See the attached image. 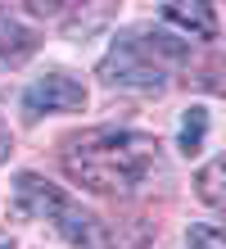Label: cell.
<instances>
[{"mask_svg": "<svg viewBox=\"0 0 226 249\" xmlns=\"http://www.w3.org/2000/svg\"><path fill=\"white\" fill-rule=\"evenodd\" d=\"M154 168H158V141L145 131H118V127L86 131L64 154V172L95 195H131Z\"/></svg>", "mask_w": 226, "mask_h": 249, "instance_id": "1", "label": "cell"}, {"mask_svg": "<svg viewBox=\"0 0 226 249\" xmlns=\"http://www.w3.org/2000/svg\"><path fill=\"white\" fill-rule=\"evenodd\" d=\"M100 77L109 86H122V91H140V95H158L163 86V68L149 64V54H140V46H136L131 36H122L118 46L100 59Z\"/></svg>", "mask_w": 226, "mask_h": 249, "instance_id": "2", "label": "cell"}, {"mask_svg": "<svg viewBox=\"0 0 226 249\" xmlns=\"http://www.w3.org/2000/svg\"><path fill=\"white\" fill-rule=\"evenodd\" d=\"M86 105V86L68 72H45L23 91V113L41 118V113H77Z\"/></svg>", "mask_w": 226, "mask_h": 249, "instance_id": "3", "label": "cell"}, {"mask_svg": "<svg viewBox=\"0 0 226 249\" xmlns=\"http://www.w3.org/2000/svg\"><path fill=\"white\" fill-rule=\"evenodd\" d=\"M68 195L59 186H50L45 177L36 172H18V181H14V217H32V222H54L59 213L68 209Z\"/></svg>", "mask_w": 226, "mask_h": 249, "instance_id": "4", "label": "cell"}, {"mask_svg": "<svg viewBox=\"0 0 226 249\" xmlns=\"http://www.w3.org/2000/svg\"><path fill=\"white\" fill-rule=\"evenodd\" d=\"M163 23L181 27V32L199 36V41H213L217 36V14L213 5H181V0H172V5H163Z\"/></svg>", "mask_w": 226, "mask_h": 249, "instance_id": "5", "label": "cell"}, {"mask_svg": "<svg viewBox=\"0 0 226 249\" xmlns=\"http://www.w3.org/2000/svg\"><path fill=\"white\" fill-rule=\"evenodd\" d=\"M90 249H149V222L127 217V222H100Z\"/></svg>", "mask_w": 226, "mask_h": 249, "instance_id": "6", "label": "cell"}, {"mask_svg": "<svg viewBox=\"0 0 226 249\" xmlns=\"http://www.w3.org/2000/svg\"><path fill=\"white\" fill-rule=\"evenodd\" d=\"M204 136H208V109L204 105H190L186 118H181V154H199L204 150Z\"/></svg>", "mask_w": 226, "mask_h": 249, "instance_id": "7", "label": "cell"}, {"mask_svg": "<svg viewBox=\"0 0 226 249\" xmlns=\"http://www.w3.org/2000/svg\"><path fill=\"white\" fill-rule=\"evenodd\" d=\"M222 177H226V163H222V159H213V163L199 168V177H194V186H199V199L213 204V209L222 204Z\"/></svg>", "mask_w": 226, "mask_h": 249, "instance_id": "8", "label": "cell"}, {"mask_svg": "<svg viewBox=\"0 0 226 249\" xmlns=\"http://www.w3.org/2000/svg\"><path fill=\"white\" fill-rule=\"evenodd\" d=\"M9 50H27V32L0 9V54H9Z\"/></svg>", "mask_w": 226, "mask_h": 249, "instance_id": "9", "label": "cell"}, {"mask_svg": "<svg viewBox=\"0 0 226 249\" xmlns=\"http://www.w3.org/2000/svg\"><path fill=\"white\" fill-rule=\"evenodd\" d=\"M190 249H226L222 227H213V222H194V227H190Z\"/></svg>", "mask_w": 226, "mask_h": 249, "instance_id": "10", "label": "cell"}, {"mask_svg": "<svg viewBox=\"0 0 226 249\" xmlns=\"http://www.w3.org/2000/svg\"><path fill=\"white\" fill-rule=\"evenodd\" d=\"M0 249H14V245H9V240H5V245H0Z\"/></svg>", "mask_w": 226, "mask_h": 249, "instance_id": "11", "label": "cell"}, {"mask_svg": "<svg viewBox=\"0 0 226 249\" xmlns=\"http://www.w3.org/2000/svg\"><path fill=\"white\" fill-rule=\"evenodd\" d=\"M0 154H5V150H0Z\"/></svg>", "mask_w": 226, "mask_h": 249, "instance_id": "12", "label": "cell"}]
</instances>
